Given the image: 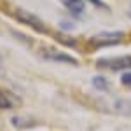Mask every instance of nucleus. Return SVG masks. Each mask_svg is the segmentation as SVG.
Here are the masks:
<instances>
[{
    "label": "nucleus",
    "instance_id": "obj_7",
    "mask_svg": "<svg viewBox=\"0 0 131 131\" xmlns=\"http://www.w3.org/2000/svg\"><path fill=\"white\" fill-rule=\"evenodd\" d=\"M61 2H63V5L70 10V12H73L75 16H81L82 12H84V2H82V0H61Z\"/></svg>",
    "mask_w": 131,
    "mask_h": 131
},
{
    "label": "nucleus",
    "instance_id": "obj_10",
    "mask_svg": "<svg viewBox=\"0 0 131 131\" xmlns=\"http://www.w3.org/2000/svg\"><path fill=\"white\" fill-rule=\"evenodd\" d=\"M121 81H122V84H126V86H128V84H131V72H128V73H124Z\"/></svg>",
    "mask_w": 131,
    "mask_h": 131
},
{
    "label": "nucleus",
    "instance_id": "obj_11",
    "mask_svg": "<svg viewBox=\"0 0 131 131\" xmlns=\"http://www.w3.org/2000/svg\"><path fill=\"white\" fill-rule=\"evenodd\" d=\"M128 16H129V18H131V7H129V10H128Z\"/></svg>",
    "mask_w": 131,
    "mask_h": 131
},
{
    "label": "nucleus",
    "instance_id": "obj_2",
    "mask_svg": "<svg viewBox=\"0 0 131 131\" xmlns=\"http://www.w3.org/2000/svg\"><path fill=\"white\" fill-rule=\"evenodd\" d=\"M96 65L105 70H126L131 68V56H117V58H100Z\"/></svg>",
    "mask_w": 131,
    "mask_h": 131
},
{
    "label": "nucleus",
    "instance_id": "obj_1",
    "mask_svg": "<svg viewBox=\"0 0 131 131\" xmlns=\"http://www.w3.org/2000/svg\"><path fill=\"white\" fill-rule=\"evenodd\" d=\"M122 37H124L122 31H101V33L93 35V37L89 39V46L93 47V49H100V47L114 46V44H119Z\"/></svg>",
    "mask_w": 131,
    "mask_h": 131
},
{
    "label": "nucleus",
    "instance_id": "obj_6",
    "mask_svg": "<svg viewBox=\"0 0 131 131\" xmlns=\"http://www.w3.org/2000/svg\"><path fill=\"white\" fill-rule=\"evenodd\" d=\"M16 105H19V98H16V94H12V93H9V91L0 88V108L10 110Z\"/></svg>",
    "mask_w": 131,
    "mask_h": 131
},
{
    "label": "nucleus",
    "instance_id": "obj_9",
    "mask_svg": "<svg viewBox=\"0 0 131 131\" xmlns=\"http://www.w3.org/2000/svg\"><path fill=\"white\" fill-rule=\"evenodd\" d=\"M88 2H91L94 7H101V9H105V10H108V5L103 2V0H88Z\"/></svg>",
    "mask_w": 131,
    "mask_h": 131
},
{
    "label": "nucleus",
    "instance_id": "obj_5",
    "mask_svg": "<svg viewBox=\"0 0 131 131\" xmlns=\"http://www.w3.org/2000/svg\"><path fill=\"white\" fill-rule=\"evenodd\" d=\"M42 56L47 58L51 61H58V63H70V65H77V60L72 58L68 54L61 52V51H54V49H47V51H42Z\"/></svg>",
    "mask_w": 131,
    "mask_h": 131
},
{
    "label": "nucleus",
    "instance_id": "obj_12",
    "mask_svg": "<svg viewBox=\"0 0 131 131\" xmlns=\"http://www.w3.org/2000/svg\"><path fill=\"white\" fill-rule=\"evenodd\" d=\"M0 72H2V58H0Z\"/></svg>",
    "mask_w": 131,
    "mask_h": 131
},
{
    "label": "nucleus",
    "instance_id": "obj_8",
    "mask_svg": "<svg viewBox=\"0 0 131 131\" xmlns=\"http://www.w3.org/2000/svg\"><path fill=\"white\" fill-rule=\"evenodd\" d=\"M93 86H94L96 89H101V91H105V89H107V86H108V84L105 82V79H103V77H94V79H93Z\"/></svg>",
    "mask_w": 131,
    "mask_h": 131
},
{
    "label": "nucleus",
    "instance_id": "obj_4",
    "mask_svg": "<svg viewBox=\"0 0 131 131\" xmlns=\"http://www.w3.org/2000/svg\"><path fill=\"white\" fill-rule=\"evenodd\" d=\"M14 18L18 21H21V23H25V25H28V26H31L33 30L40 31V33H44V31H47V28H46V25L42 23L37 16H33V14H30L28 10H23V9H16V12H14Z\"/></svg>",
    "mask_w": 131,
    "mask_h": 131
},
{
    "label": "nucleus",
    "instance_id": "obj_3",
    "mask_svg": "<svg viewBox=\"0 0 131 131\" xmlns=\"http://www.w3.org/2000/svg\"><path fill=\"white\" fill-rule=\"evenodd\" d=\"M101 107L108 112L119 114V115H131V100H121V98H114V100H101Z\"/></svg>",
    "mask_w": 131,
    "mask_h": 131
}]
</instances>
